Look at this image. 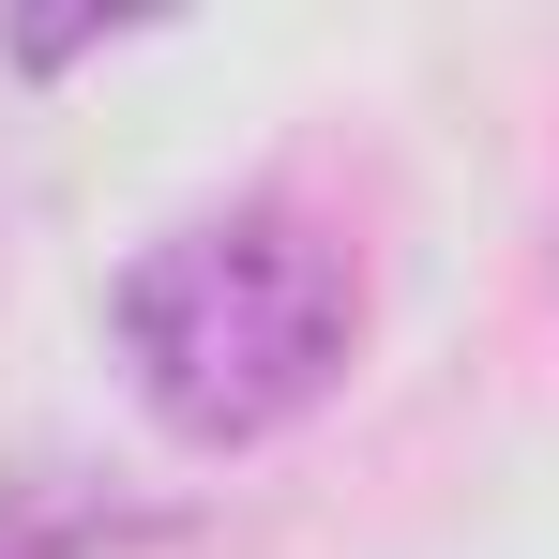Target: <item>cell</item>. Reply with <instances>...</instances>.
<instances>
[{
	"mask_svg": "<svg viewBox=\"0 0 559 559\" xmlns=\"http://www.w3.org/2000/svg\"><path fill=\"white\" fill-rule=\"evenodd\" d=\"M106 333H121V378L136 408L182 439V454H258L287 439L348 348H364V273L318 212L287 197H227V212H182L152 227L121 287H106Z\"/></svg>",
	"mask_w": 559,
	"mask_h": 559,
	"instance_id": "6da1fadb",
	"label": "cell"
},
{
	"mask_svg": "<svg viewBox=\"0 0 559 559\" xmlns=\"http://www.w3.org/2000/svg\"><path fill=\"white\" fill-rule=\"evenodd\" d=\"M46 530H76V499H61L46 468H15V484H0V559H46Z\"/></svg>",
	"mask_w": 559,
	"mask_h": 559,
	"instance_id": "7a4b0ae2",
	"label": "cell"
}]
</instances>
